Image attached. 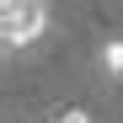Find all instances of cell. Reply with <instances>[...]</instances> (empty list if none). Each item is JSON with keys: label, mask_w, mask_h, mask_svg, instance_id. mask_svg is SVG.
<instances>
[{"label": "cell", "mask_w": 123, "mask_h": 123, "mask_svg": "<svg viewBox=\"0 0 123 123\" xmlns=\"http://www.w3.org/2000/svg\"><path fill=\"white\" fill-rule=\"evenodd\" d=\"M0 16H6V48H32L48 32V6L43 0H11V6H0Z\"/></svg>", "instance_id": "obj_1"}, {"label": "cell", "mask_w": 123, "mask_h": 123, "mask_svg": "<svg viewBox=\"0 0 123 123\" xmlns=\"http://www.w3.org/2000/svg\"><path fill=\"white\" fill-rule=\"evenodd\" d=\"M102 70H107L112 80H123V37H112V43L102 48Z\"/></svg>", "instance_id": "obj_2"}, {"label": "cell", "mask_w": 123, "mask_h": 123, "mask_svg": "<svg viewBox=\"0 0 123 123\" xmlns=\"http://www.w3.org/2000/svg\"><path fill=\"white\" fill-rule=\"evenodd\" d=\"M59 123H91V112H80V107H75V112H64Z\"/></svg>", "instance_id": "obj_3"}, {"label": "cell", "mask_w": 123, "mask_h": 123, "mask_svg": "<svg viewBox=\"0 0 123 123\" xmlns=\"http://www.w3.org/2000/svg\"><path fill=\"white\" fill-rule=\"evenodd\" d=\"M54 123H59V118H54Z\"/></svg>", "instance_id": "obj_4"}]
</instances>
